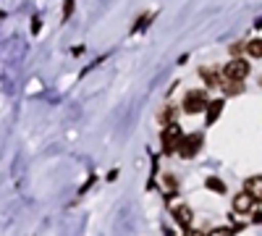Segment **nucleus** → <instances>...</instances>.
<instances>
[{
    "instance_id": "f257e3e1",
    "label": "nucleus",
    "mask_w": 262,
    "mask_h": 236,
    "mask_svg": "<svg viewBox=\"0 0 262 236\" xmlns=\"http://www.w3.org/2000/svg\"><path fill=\"white\" fill-rule=\"evenodd\" d=\"M247 76H249V63L244 58H233L228 66H223V79H228V81H238V84H242Z\"/></svg>"
},
{
    "instance_id": "f03ea898",
    "label": "nucleus",
    "mask_w": 262,
    "mask_h": 236,
    "mask_svg": "<svg viewBox=\"0 0 262 236\" xmlns=\"http://www.w3.org/2000/svg\"><path fill=\"white\" fill-rule=\"evenodd\" d=\"M163 149L170 155V153H176V149H181V142H184V134H181V126L179 123H173V126H165L163 128Z\"/></svg>"
},
{
    "instance_id": "7ed1b4c3",
    "label": "nucleus",
    "mask_w": 262,
    "mask_h": 236,
    "mask_svg": "<svg viewBox=\"0 0 262 236\" xmlns=\"http://www.w3.org/2000/svg\"><path fill=\"white\" fill-rule=\"evenodd\" d=\"M205 108H210L205 90H191V92L184 97V111H186V113H200V111H205Z\"/></svg>"
},
{
    "instance_id": "20e7f679",
    "label": "nucleus",
    "mask_w": 262,
    "mask_h": 236,
    "mask_svg": "<svg viewBox=\"0 0 262 236\" xmlns=\"http://www.w3.org/2000/svg\"><path fill=\"white\" fill-rule=\"evenodd\" d=\"M200 147H202V134H186L179 153H181V158H194L200 153Z\"/></svg>"
},
{
    "instance_id": "39448f33",
    "label": "nucleus",
    "mask_w": 262,
    "mask_h": 236,
    "mask_svg": "<svg viewBox=\"0 0 262 236\" xmlns=\"http://www.w3.org/2000/svg\"><path fill=\"white\" fill-rule=\"evenodd\" d=\"M173 218H176L179 226H184L189 231L191 228V221H194V212H191L189 205H176V207H173Z\"/></svg>"
},
{
    "instance_id": "423d86ee",
    "label": "nucleus",
    "mask_w": 262,
    "mask_h": 236,
    "mask_svg": "<svg viewBox=\"0 0 262 236\" xmlns=\"http://www.w3.org/2000/svg\"><path fill=\"white\" fill-rule=\"evenodd\" d=\"M244 191H247V195H249L254 202H262V176H252V179H247Z\"/></svg>"
},
{
    "instance_id": "0eeeda50",
    "label": "nucleus",
    "mask_w": 262,
    "mask_h": 236,
    "mask_svg": "<svg viewBox=\"0 0 262 236\" xmlns=\"http://www.w3.org/2000/svg\"><path fill=\"white\" fill-rule=\"evenodd\" d=\"M252 205H254V200L247 195V191H242V195L233 197V212H249Z\"/></svg>"
},
{
    "instance_id": "6e6552de",
    "label": "nucleus",
    "mask_w": 262,
    "mask_h": 236,
    "mask_svg": "<svg viewBox=\"0 0 262 236\" xmlns=\"http://www.w3.org/2000/svg\"><path fill=\"white\" fill-rule=\"evenodd\" d=\"M200 76L207 81V87H217V84H221V74L212 71V69H200Z\"/></svg>"
},
{
    "instance_id": "1a4fd4ad",
    "label": "nucleus",
    "mask_w": 262,
    "mask_h": 236,
    "mask_svg": "<svg viewBox=\"0 0 262 236\" xmlns=\"http://www.w3.org/2000/svg\"><path fill=\"white\" fill-rule=\"evenodd\" d=\"M221 111H223V100H212L210 108H207V123H215L217 116H221Z\"/></svg>"
},
{
    "instance_id": "9d476101",
    "label": "nucleus",
    "mask_w": 262,
    "mask_h": 236,
    "mask_svg": "<svg viewBox=\"0 0 262 236\" xmlns=\"http://www.w3.org/2000/svg\"><path fill=\"white\" fill-rule=\"evenodd\" d=\"M247 53H249L252 58H262V39H252V42H247Z\"/></svg>"
},
{
    "instance_id": "9b49d317",
    "label": "nucleus",
    "mask_w": 262,
    "mask_h": 236,
    "mask_svg": "<svg viewBox=\"0 0 262 236\" xmlns=\"http://www.w3.org/2000/svg\"><path fill=\"white\" fill-rule=\"evenodd\" d=\"M207 189H212L215 195H226V184H223L221 179H215V176L207 179Z\"/></svg>"
},
{
    "instance_id": "f8f14e48",
    "label": "nucleus",
    "mask_w": 262,
    "mask_h": 236,
    "mask_svg": "<svg viewBox=\"0 0 262 236\" xmlns=\"http://www.w3.org/2000/svg\"><path fill=\"white\" fill-rule=\"evenodd\" d=\"M173 118H176V108H168V111H163V116H160V121H163L165 126H173V123H176Z\"/></svg>"
},
{
    "instance_id": "ddd939ff",
    "label": "nucleus",
    "mask_w": 262,
    "mask_h": 236,
    "mask_svg": "<svg viewBox=\"0 0 262 236\" xmlns=\"http://www.w3.org/2000/svg\"><path fill=\"white\" fill-rule=\"evenodd\" d=\"M207 236H233V231H231V228H215V231H210Z\"/></svg>"
},
{
    "instance_id": "4468645a",
    "label": "nucleus",
    "mask_w": 262,
    "mask_h": 236,
    "mask_svg": "<svg viewBox=\"0 0 262 236\" xmlns=\"http://www.w3.org/2000/svg\"><path fill=\"white\" fill-rule=\"evenodd\" d=\"M238 90H242V84H238V81H226V92H238Z\"/></svg>"
},
{
    "instance_id": "2eb2a0df",
    "label": "nucleus",
    "mask_w": 262,
    "mask_h": 236,
    "mask_svg": "<svg viewBox=\"0 0 262 236\" xmlns=\"http://www.w3.org/2000/svg\"><path fill=\"white\" fill-rule=\"evenodd\" d=\"M242 50H247V45H242V42H233L231 45V55H238Z\"/></svg>"
},
{
    "instance_id": "dca6fc26",
    "label": "nucleus",
    "mask_w": 262,
    "mask_h": 236,
    "mask_svg": "<svg viewBox=\"0 0 262 236\" xmlns=\"http://www.w3.org/2000/svg\"><path fill=\"white\" fill-rule=\"evenodd\" d=\"M184 236H205V233H200V231H194V228H189V231H186Z\"/></svg>"
},
{
    "instance_id": "f3484780",
    "label": "nucleus",
    "mask_w": 262,
    "mask_h": 236,
    "mask_svg": "<svg viewBox=\"0 0 262 236\" xmlns=\"http://www.w3.org/2000/svg\"><path fill=\"white\" fill-rule=\"evenodd\" d=\"M254 223H262V212H257V216H254Z\"/></svg>"
}]
</instances>
